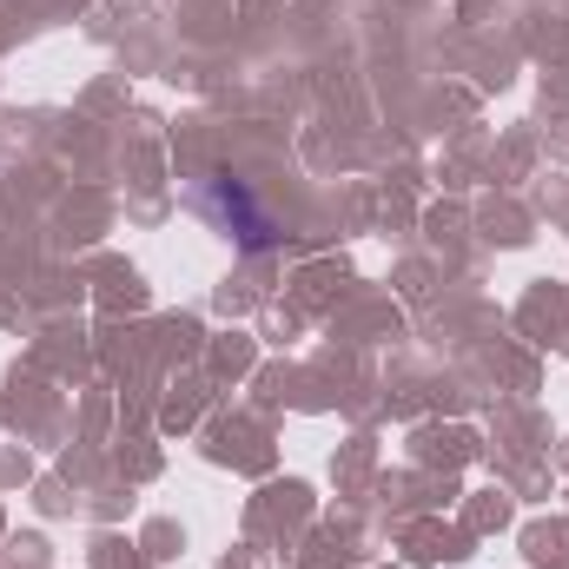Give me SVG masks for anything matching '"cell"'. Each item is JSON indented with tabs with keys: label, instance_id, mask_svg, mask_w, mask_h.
Listing matches in <instances>:
<instances>
[{
	"label": "cell",
	"instance_id": "6da1fadb",
	"mask_svg": "<svg viewBox=\"0 0 569 569\" xmlns=\"http://www.w3.org/2000/svg\"><path fill=\"white\" fill-rule=\"evenodd\" d=\"M199 206H206V212H219V226H232V219H239V226H252V246H272V219L246 199V186H239V179H226V172H219V179H206V186H199Z\"/></svg>",
	"mask_w": 569,
	"mask_h": 569
}]
</instances>
